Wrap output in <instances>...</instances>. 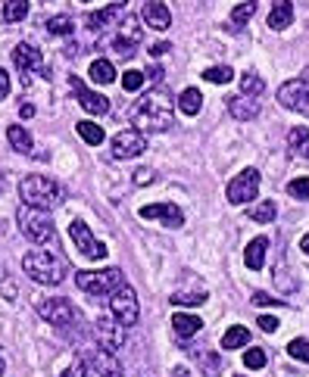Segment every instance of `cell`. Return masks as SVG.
I'll return each instance as SVG.
<instances>
[{
	"instance_id": "obj_1",
	"label": "cell",
	"mask_w": 309,
	"mask_h": 377,
	"mask_svg": "<svg viewBox=\"0 0 309 377\" xmlns=\"http://www.w3.org/2000/svg\"><path fill=\"white\" fill-rule=\"evenodd\" d=\"M131 125L141 134H153V131H166L172 128V97L166 87H150L138 103L131 106Z\"/></svg>"
},
{
	"instance_id": "obj_2",
	"label": "cell",
	"mask_w": 309,
	"mask_h": 377,
	"mask_svg": "<svg viewBox=\"0 0 309 377\" xmlns=\"http://www.w3.org/2000/svg\"><path fill=\"white\" fill-rule=\"evenodd\" d=\"M19 200H22L25 206L50 212L66 200V191H63V184H57V181L47 178V175H29V178H22V184H19Z\"/></svg>"
},
{
	"instance_id": "obj_3",
	"label": "cell",
	"mask_w": 309,
	"mask_h": 377,
	"mask_svg": "<svg viewBox=\"0 0 309 377\" xmlns=\"http://www.w3.org/2000/svg\"><path fill=\"white\" fill-rule=\"evenodd\" d=\"M22 268H25V274H29L31 281H38V284H47V287H57L59 281L66 278V265H63V259H59L57 253H50V250H31V253H25L22 256Z\"/></svg>"
},
{
	"instance_id": "obj_4",
	"label": "cell",
	"mask_w": 309,
	"mask_h": 377,
	"mask_svg": "<svg viewBox=\"0 0 309 377\" xmlns=\"http://www.w3.org/2000/svg\"><path fill=\"white\" fill-rule=\"evenodd\" d=\"M16 221H19V231L31 240V244L44 246L50 240H57V225H53L50 212L44 209H35V206H25L19 203V212H16Z\"/></svg>"
},
{
	"instance_id": "obj_5",
	"label": "cell",
	"mask_w": 309,
	"mask_h": 377,
	"mask_svg": "<svg viewBox=\"0 0 309 377\" xmlns=\"http://www.w3.org/2000/svg\"><path fill=\"white\" fill-rule=\"evenodd\" d=\"M76 284H78V290L100 300V296H110L113 290H119L125 284V278L119 268H100V272H78Z\"/></svg>"
},
{
	"instance_id": "obj_6",
	"label": "cell",
	"mask_w": 309,
	"mask_h": 377,
	"mask_svg": "<svg viewBox=\"0 0 309 377\" xmlns=\"http://www.w3.org/2000/svg\"><path fill=\"white\" fill-rule=\"evenodd\" d=\"M110 312H113V321H116V325H122V327L138 325L141 306H138V293H134V287L122 284L119 290L110 293Z\"/></svg>"
},
{
	"instance_id": "obj_7",
	"label": "cell",
	"mask_w": 309,
	"mask_h": 377,
	"mask_svg": "<svg viewBox=\"0 0 309 377\" xmlns=\"http://www.w3.org/2000/svg\"><path fill=\"white\" fill-rule=\"evenodd\" d=\"M13 66L19 69V82H22V84H29L31 72H35V75H41V78L50 75V69L44 66L41 50H38V47H31V44H19V47H13Z\"/></svg>"
},
{
	"instance_id": "obj_8",
	"label": "cell",
	"mask_w": 309,
	"mask_h": 377,
	"mask_svg": "<svg viewBox=\"0 0 309 377\" xmlns=\"http://www.w3.org/2000/svg\"><path fill=\"white\" fill-rule=\"evenodd\" d=\"M257 193H259V172L257 168H244V172H238L231 181H228V203L231 206L253 203Z\"/></svg>"
},
{
	"instance_id": "obj_9",
	"label": "cell",
	"mask_w": 309,
	"mask_h": 377,
	"mask_svg": "<svg viewBox=\"0 0 309 377\" xmlns=\"http://www.w3.org/2000/svg\"><path fill=\"white\" fill-rule=\"evenodd\" d=\"M38 315H41L47 325H53V327H69V325H76L78 309L72 306L66 296H53V300H47V302L38 306Z\"/></svg>"
},
{
	"instance_id": "obj_10",
	"label": "cell",
	"mask_w": 309,
	"mask_h": 377,
	"mask_svg": "<svg viewBox=\"0 0 309 377\" xmlns=\"http://www.w3.org/2000/svg\"><path fill=\"white\" fill-rule=\"evenodd\" d=\"M82 365H85V377H122L119 359L113 353H106V349H100V346L85 355Z\"/></svg>"
},
{
	"instance_id": "obj_11",
	"label": "cell",
	"mask_w": 309,
	"mask_h": 377,
	"mask_svg": "<svg viewBox=\"0 0 309 377\" xmlns=\"http://www.w3.org/2000/svg\"><path fill=\"white\" fill-rule=\"evenodd\" d=\"M69 237H72V244H76V250H78V253H85L88 259H97V262H100V259H106V246L91 234V228L85 225V219H72V225H69Z\"/></svg>"
},
{
	"instance_id": "obj_12",
	"label": "cell",
	"mask_w": 309,
	"mask_h": 377,
	"mask_svg": "<svg viewBox=\"0 0 309 377\" xmlns=\"http://www.w3.org/2000/svg\"><path fill=\"white\" fill-rule=\"evenodd\" d=\"M138 44H141V22L134 16H122V25H119V31L113 35L110 47L119 57H131V53L138 50Z\"/></svg>"
},
{
	"instance_id": "obj_13",
	"label": "cell",
	"mask_w": 309,
	"mask_h": 377,
	"mask_svg": "<svg viewBox=\"0 0 309 377\" xmlns=\"http://www.w3.org/2000/svg\"><path fill=\"white\" fill-rule=\"evenodd\" d=\"M278 103L285 110H294V112H306L309 106V84L303 78H291L278 87Z\"/></svg>"
},
{
	"instance_id": "obj_14",
	"label": "cell",
	"mask_w": 309,
	"mask_h": 377,
	"mask_svg": "<svg viewBox=\"0 0 309 377\" xmlns=\"http://www.w3.org/2000/svg\"><path fill=\"white\" fill-rule=\"evenodd\" d=\"M110 147H113V156L116 159H134L147 150V134L134 131V128L131 131H119L116 138L110 140Z\"/></svg>"
},
{
	"instance_id": "obj_15",
	"label": "cell",
	"mask_w": 309,
	"mask_h": 377,
	"mask_svg": "<svg viewBox=\"0 0 309 377\" xmlns=\"http://www.w3.org/2000/svg\"><path fill=\"white\" fill-rule=\"evenodd\" d=\"M69 84H72V91H76V100L82 103V110L88 112V116H106V112H110V100L97 91H88L78 75H72Z\"/></svg>"
},
{
	"instance_id": "obj_16",
	"label": "cell",
	"mask_w": 309,
	"mask_h": 377,
	"mask_svg": "<svg viewBox=\"0 0 309 377\" xmlns=\"http://www.w3.org/2000/svg\"><path fill=\"white\" fill-rule=\"evenodd\" d=\"M141 219L144 221H163V228H181L185 225V212L172 203H150V206H141Z\"/></svg>"
},
{
	"instance_id": "obj_17",
	"label": "cell",
	"mask_w": 309,
	"mask_h": 377,
	"mask_svg": "<svg viewBox=\"0 0 309 377\" xmlns=\"http://www.w3.org/2000/svg\"><path fill=\"white\" fill-rule=\"evenodd\" d=\"M141 22L153 31H166L172 25V13L163 0H144V6H141Z\"/></svg>"
},
{
	"instance_id": "obj_18",
	"label": "cell",
	"mask_w": 309,
	"mask_h": 377,
	"mask_svg": "<svg viewBox=\"0 0 309 377\" xmlns=\"http://www.w3.org/2000/svg\"><path fill=\"white\" fill-rule=\"evenodd\" d=\"M94 334H97V346L106 349V353H116V349L125 343L122 325H116V321H97Z\"/></svg>"
},
{
	"instance_id": "obj_19",
	"label": "cell",
	"mask_w": 309,
	"mask_h": 377,
	"mask_svg": "<svg viewBox=\"0 0 309 377\" xmlns=\"http://www.w3.org/2000/svg\"><path fill=\"white\" fill-rule=\"evenodd\" d=\"M259 100L263 97H247V94H238V97L228 100V112H231L238 122H250V119L259 116V106H263Z\"/></svg>"
},
{
	"instance_id": "obj_20",
	"label": "cell",
	"mask_w": 309,
	"mask_h": 377,
	"mask_svg": "<svg viewBox=\"0 0 309 377\" xmlns=\"http://www.w3.org/2000/svg\"><path fill=\"white\" fill-rule=\"evenodd\" d=\"M266 22L272 31H285L294 22V3L291 0H272V10H268Z\"/></svg>"
},
{
	"instance_id": "obj_21",
	"label": "cell",
	"mask_w": 309,
	"mask_h": 377,
	"mask_svg": "<svg viewBox=\"0 0 309 377\" xmlns=\"http://www.w3.org/2000/svg\"><path fill=\"white\" fill-rule=\"evenodd\" d=\"M266 253H268V237H253L244 250V262L250 272H259L266 265Z\"/></svg>"
},
{
	"instance_id": "obj_22",
	"label": "cell",
	"mask_w": 309,
	"mask_h": 377,
	"mask_svg": "<svg viewBox=\"0 0 309 377\" xmlns=\"http://www.w3.org/2000/svg\"><path fill=\"white\" fill-rule=\"evenodd\" d=\"M203 327V321H200V315H191V312H178L172 315V331H175L178 340H187V337H194Z\"/></svg>"
},
{
	"instance_id": "obj_23",
	"label": "cell",
	"mask_w": 309,
	"mask_h": 377,
	"mask_svg": "<svg viewBox=\"0 0 309 377\" xmlns=\"http://www.w3.org/2000/svg\"><path fill=\"white\" fill-rule=\"evenodd\" d=\"M287 150H291L294 156H300V159H309V128L297 125V128L287 131Z\"/></svg>"
},
{
	"instance_id": "obj_24",
	"label": "cell",
	"mask_w": 309,
	"mask_h": 377,
	"mask_svg": "<svg viewBox=\"0 0 309 377\" xmlns=\"http://www.w3.org/2000/svg\"><path fill=\"white\" fill-rule=\"evenodd\" d=\"M88 75H91L94 84H113V82H116V66H113L110 59L100 57V59H94V63H91Z\"/></svg>"
},
{
	"instance_id": "obj_25",
	"label": "cell",
	"mask_w": 309,
	"mask_h": 377,
	"mask_svg": "<svg viewBox=\"0 0 309 377\" xmlns=\"http://www.w3.org/2000/svg\"><path fill=\"white\" fill-rule=\"evenodd\" d=\"M178 110L185 112V116H197V112L203 110V94H200L197 87H185L178 97Z\"/></svg>"
},
{
	"instance_id": "obj_26",
	"label": "cell",
	"mask_w": 309,
	"mask_h": 377,
	"mask_svg": "<svg viewBox=\"0 0 309 377\" xmlns=\"http://www.w3.org/2000/svg\"><path fill=\"white\" fill-rule=\"evenodd\" d=\"M6 140H10V147L16 153H31V147H35V144H31V134L25 131L22 125H10V128H6Z\"/></svg>"
},
{
	"instance_id": "obj_27",
	"label": "cell",
	"mask_w": 309,
	"mask_h": 377,
	"mask_svg": "<svg viewBox=\"0 0 309 377\" xmlns=\"http://www.w3.org/2000/svg\"><path fill=\"white\" fill-rule=\"evenodd\" d=\"M247 340H250V331L244 325H234L222 337V349H247Z\"/></svg>"
},
{
	"instance_id": "obj_28",
	"label": "cell",
	"mask_w": 309,
	"mask_h": 377,
	"mask_svg": "<svg viewBox=\"0 0 309 377\" xmlns=\"http://www.w3.org/2000/svg\"><path fill=\"white\" fill-rule=\"evenodd\" d=\"M122 6H125V0H119V3H113V6H106V10H100V13H94V16L88 19V25L94 31H103L106 25L113 22V19L119 16V13H122Z\"/></svg>"
},
{
	"instance_id": "obj_29",
	"label": "cell",
	"mask_w": 309,
	"mask_h": 377,
	"mask_svg": "<svg viewBox=\"0 0 309 377\" xmlns=\"http://www.w3.org/2000/svg\"><path fill=\"white\" fill-rule=\"evenodd\" d=\"M25 13H29V0H3V13H0V19H3L6 25H13V22H22Z\"/></svg>"
},
{
	"instance_id": "obj_30",
	"label": "cell",
	"mask_w": 309,
	"mask_h": 377,
	"mask_svg": "<svg viewBox=\"0 0 309 377\" xmlns=\"http://www.w3.org/2000/svg\"><path fill=\"white\" fill-rule=\"evenodd\" d=\"M76 131H78V138H82L85 144H91V147L103 144V128H100L97 122H78Z\"/></svg>"
},
{
	"instance_id": "obj_31",
	"label": "cell",
	"mask_w": 309,
	"mask_h": 377,
	"mask_svg": "<svg viewBox=\"0 0 309 377\" xmlns=\"http://www.w3.org/2000/svg\"><path fill=\"white\" fill-rule=\"evenodd\" d=\"M206 300H210V293L206 290H178V293H172V306H203Z\"/></svg>"
},
{
	"instance_id": "obj_32",
	"label": "cell",
	"mask_w": 309,
	"mask_h": 377,
	"mask_svg": "<svg viewBox=\"0 0 309 377\" xmlns=\"http://www.w3.org/2000/svg\"><path fill=\"white\" fill-rule=\"evenodd\" d=\"M266 91V82L257 75V72H244V78H240V94H247V97H263Z\"/></svg>"
},
{
	"instance_id": "obj_33",
	"label": "cell",
	"mask_w": 309,
	"mask_h": 377,
	"mask_svg": "<svg viewBox=\"0 0 309 377\" xmlns=\"http://www.w3.org/2000/svg\"><path fill=\"white\" fill-rule=\"evenodd\" d=\"M275 215H278V206H275L272 200H266V203H259L257 209L250 212V219L257 221V225H268V221H275Z\"/></svg>"
},
{
	"instance_id": "obj_34",
	"label": "cell",
	"mask_w": 309,
	"mask_h": 377,
	"mask_svg": "<svg viewBox=\"0 0 309 377\" xmlns=\"http://www.w3.org/2000/svg\"><path fill=\"white\" fill-rule=\"evenodd\" d=\"M253 13H257V0H247V3L234 6L231 10V25H247L253 19Z\"/></svg>"
},
{
	"instance_id": "obj_35",
	"label": "cell",
	"mask_w": 309,
	"mask_h": 377,
	"mask_svg": "<svg viewBox=\"0 0 309 377\" xmlns=\"http://www.w3.org/2000/svg\"><path fill=\"white\" fill-rule=\"evenodd\" d=\"M203 78L206 82H213V84H228L234 78V69L231 66H213V69L203 72Z\"/></svg>"
},
{
	"instance_id": "obj_36",
	"label": "cell",
	"mask_w": 309,
	"mask_h": 377,
	"mask_svg": "<svg viewBox=\"0 0 309 377\" xmlns=\"http://www.w3.org/2000/svg\"><path fill=\"white\" fill-rule=\"evenodd\" d=\"M47 31H50V35H72V19L69 16L47 19Z\"/></svg>"
},
{
	"instance_id": "obj_37",
	"label": "cell",
	"mask_w": 309,
	"mask_h": 377,
	"mask_svg": "<svg viewBox=\"0 0 309 377\" xmlns=\"http://www.w3.org/2000/svg\"><path fill=\"white\" fill-rule=\"evenodd\" d=\"M200 362H203V377H219L222 359H219L216 353H203V355H200Z\"/></svg>"
},
{
	"instance_id": "obj_38",
	"label": "cell",
	"mask_w": 309,
	"mask_h": 377,
	"mask_svg": "<svg viewBox=\"0 0 309 377\" xmlns=\"http://www.w3.org/2000/svg\"><path fill=\"white\" fill-rule=\"evenodd\" d=\"M0 296H3V300H16V281L10 278V274H6V268L0 265Z\"/></svg>"
},
{
	"instance_id": "obj_39",
	"label": "cell",
	"mask_w": 309,
	"mask_h": 377,
	"mask_svg": "<svg viewBox=\"0 0 309 377\" xmlns=\"http://www.w3.org/2000/svg\"><path fill=\"white\" fill-rule=\"evenodd\" d=\"M287 353H291L294 359H300V362H306L309 365V340H300V337L297 340H291L287 343Z\"/></svg>"
},
{
	"instance_id": "obj_40",
	"label": "cell",
	"mask_w": 309,
	"mask_h": 377,
	"mask_svg": "<svg viewBox=\"0 0 309 377\" xmlns=\"http://www.w3.org/2000/svg\"><path fill=\"white\" fill-rule=\"evenodd\" d=\"M287 193H291L294 200H309V178H294L291 184H287Z\"/></svg>"
},
{
	"instance_id": "obj_41",
	"label": "cell",
	"mask_w": 309,
	"mask_h": 377,
	"mask_svg": "<svg viewBox=\"0 0 309 377\" xmlns=\"http://www.w3.org/2000/svg\"><path fill=\"white\" fill-rule=\"evenodd\" d=\"M244 365L253 368V371L266 368V353H263V349H247V353H244Z\"/></svg>"
},
{
	"instance_id": "obj_42",
	"label": "cell",
	"mask_w": 309,
	"mask_h": 377,
	"mask_svg": "<svg viewBox=\"0 0 309 377\" xmlns=\"http://www.w3.org/2000/svg\"><path fill=\"white\" fill-rule=\"evenodd\" d=\"M122 87H125V91H141V87H144V72L129 69L122 75Z\"/></svg>"
},
{
	"instance_id": "obj_43",
	"label": "cell",
	"mask_w": 309,
	"mask_h": 377,
	"mask_svg": "<svg viewBox=\"0 0 309 377\" xmlns=\"http://www.w3.org/2000/svg\"><path fill=\"white\" fill-rule=\"evenodd\" d=\"M253 306H285V302L275 300V296H268V293H263V290H257V293H253Z\"/></svg>"
},
{
	"instance_id": "obj_44",
	"label": "cell",
	"mask_w": 309,
	"mask_h": 377,
	"mask_svg": "<svg viewBox=\"0 0 309 377\" xmlns=\"http://www.w3.org/2000/svg\"><path fill=\"white\" fill-rule=\"evenodd\" d=\"M153 178H157V172H150V168H138V172H134V184H138V187L150 184Z\"/></svg>"
},
{
	"instance_id": "obj_45",
	"label": "cell",
	"mask_w": 309,
	"mask_h": 377,
	"mask_svg": "<svg viewBox=\"0 0 309 377\" xmlns=\"http://www.w3.org/2000/svg\"><path fill=\"white\" fill-rule=\"evenodd\" d=\"M259 327H263L266 334H275L278 331V318H275V315H259Z\"/></svg>"
},
{
	"instance_id": "obj_46",
	"label": "cell",
	"mask_w": 309,
	"mask_h": 377,
	"mask_svg": "<svg viewBox=\"0 0 309 377\" xmlns=\"http://www.w3.org/2000/svg\"><path fill=\"white\" fill-rule=\"evenodd\" d=\"M59 377H85V365H82V362H72V365L66 368Z\"/></svg>"
},
{
	"instance_id": "obj_47",
	"label": "cell",
	"mask_w": 309,
	"mask_h": 377,
	"mask_svg": "<svg viewBox=\"0 0 309 377\" xmlns=\"http://www.w3.org/2000/svg\"><path fill=\"white\" fill-rule=\"evenodd\" d=\"M6 94H10V72L0 69V100H6Z\"/></svg>"
},
{
	"instance_id": "obj_48",
	"label": "cell",
	"mask_w": 309,
	"mask_h": 377,
	"mask_svg": "<svg viewBox=\"0 0 309 377\" xmlns=\"http://www.w3.org/2000/svg\"><path fill=\"white\" fill-rule=\"evenodd\" d=\"M172 50V44L169 41H157V44H150V53L153 57H163V53H169Z\"/></svg>"
},
{
	"instance_id": "obj_49",
	"label": "cell",
	"mask_w": 309,
	"mask_h": 377,
	"mask_svg": "<svg viewBox=\"0 0 309 377\" xmlns=\"http://www.w3.org/2000/svg\"><path fill=\"white\" fill-rule=\"evenodd\" d=\"M19 116H22V119H31V116H35V106H31V103L19 106Z\"/></svg>"
},
{
	"instance_id": "obj_50",
	"label": "cell",
	"mask_w": 309,
	"mask_h": 377,
	"mask_svg": "<svg viewBox=\"0 0 309 377\" xmlns=\"http://www.w3.org/2000/svg\"><path fill=\"white\" fill-rule=\"evenodd\" d=\"M150 78L153 82H159V78H163V69H159V66H150Z\"/></svg>"
},
{
	"instance_id": "obj_51",
	"label": "cell",
	"mask_w": 309,
	"mask_h": 377,
	"mask_svg": "<svg viewBox=\"0 0 309 377\" xmlns=\"http://www.w3.org/2000/svg\"><path fill=\"white\" fill-rule=\"evenodd\" d=\"M172 377H191V371H187V368H185V365H178V368H175V371H172Z\"/></svg>"
},
{
	"instance_id": "obj_52",
	"label": "cell",
	"mask_w": 309,
	"mask_h": 377,
	"mask_svg": "<svg viewBox=\"0 0 309 377\" xmlns=\"http://www.w3.org/2000/svg\"><path fill=\"white\" fill-rule=\"evenodd\" d=\"M300 250H303L309 256V234H303V240H300Z\"/></svg>"
},
{
	"instance_id": "obj_53",
	"label": "cell",
	"mask_w": 309,
	"mask_h": 377,
	"mask_svg": "<svg viewBox=\"0 0 309 377\" xmlns=\"http://www.w3.org/2000/svg\"><path fill=\"white\" fill-rule=\"evenodd\" d=\"M3 371H6V365H3V355H0V377H3Z\"/></svg>"
},
{
	"instance_id": "obj_54",
	"label": "cell",
	"mask_w": 309,
	"mask_h": 377,
	"mask_svg": "<svg viewBox=\"0 0 309 377\" xmlns=\"http://www.w3.org/2000/svg\"><path fill=\"white\" fill-rule=\"evenodd\" d=\"M0 191H3V178H0Z\"/></svg>"
},
{
	"instance_id": "obj_55",
	"label": "cell",
	"mask_w": 309,
	"mask_h": 377,
	"mask_svg": "<svg viewBox=\"0 0 309 377\" xmlns=\"http://www.w3.org/2000/svg\"><path fill=\"white\" fill-rule=\"evenodd\" d=\"M82 3H91V0H82Z\"/></svg>"
},
{
	"instance_id": "obj_56",
	"label": "cell",
	"mask_w": 309,
	"mask_h": 377,
	"mask_svg": "<svg viewBox=\"0 0 309 377\" xmlns=\"http://www.w3.org/2000/svg\"><path fill=\"white\" fill-rule=\"evenodd\" d=\"M306 116H309V106H306Z\"/></svg>"
}]
</instances>
